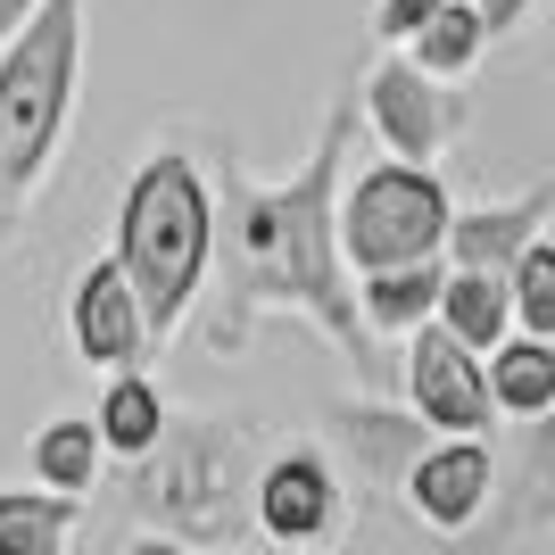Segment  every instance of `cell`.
I'll return each instance as SVG.
<instances>
[{
	"mask_svg": "<svg viewBox=\"0 0 555 555\" xmlns=\"http://www.w3.org/2000/svg\"><path fill=\"white\" fill-rule=\"evenodd\" d=\"M357 108L365 100L340 92L324 108V133L299 158L291 183H249L232 141L216 150V257H224V291H216V315L199 324L208 357H241L257 332V315H307L340 348L357 382H382V357L357 307V266H348L340 241V183H348V141H357Z\"/></svg>",
	"mask_w": 555,
	"mask_h": 555,
	"instance_id": "cell-1",
	"label": "cell"
},
{
	"mask_svg": "<svg viewBox=\"0 0 555 555\" xmlns=\"http://www.w3.org/2000/svg\"><path fill=\"white\" fill-rule=\"evenodd\" d=\"M116 257L141 291V315H150V340H175L191 324V307L208 291L216 266V183L199 175V158L183 150H150L133 166V183L116 199Z\"/></svg>",
	"mask_w": 555,
	"mask_h": 555,
	"instance_id": "cell-2",
	"label": "cell"
},
{
	"mask_svg": "<svg viewBox=\"0 0 555 555\" xmlns=\"http://www.w3.org/2000/svg\"><path fill=\"white\" fill-rule=\"evenodd\" d=\"M249 498H257V423L241 415H166L158 448L133 456V481H125L133 522L175 547H232Z\"/></svg>",
	"mask_w": 555,
	"mask_h": 555,
	"instance_id": "cell-3",
	"label": "cell"
},
{
	"mask_svg": "<svg viewBox=\"0 0 555 555\" xmlns=\"http://www.w3.org/2000/svg\"><path fill=\"white\" fill-rule=\"evenodd\" d=\"M83 9L92 0H42L34 25L0 42V216H25L50 183L83 75Z\"/></svg>",
	"mask_w": 555,
	"mask_h": 555,
	"instance_id": "cell-4",
	"label": "cell"
},
{
	"mask_svg": "<svg viewBox=\"0 0 555 555\" xmlns=\"http://www.w3.org/2000/svg\"><path fill=\"white\" fill-rule=\"evenodd\" d=\"M448 224H456V199H448L440 166L382 158L340 183V241L357 274L406 266V257H448Z\"/></svg>",
	"mask_w": 555,
	"mask_h": 555,
	"instance_id": "cell-5",
	"label": "cell"
},
{
	"mask_svg": "<svg viewBox=\"0 0 555 555\" xmlns=\"http://www.w3.org/2000/svg\"><path fill=\"white\" fill-rule=\"evenodd\" d=\"M357 100H365V125H373V141H382L390 158L431 166V158H448V141L464 133V100L448 92L440 75H423L406 50H390V42H382V59L365 67Z\"/></svg>",
	"mask_w": 555,
	"mask_h": 555,
	"instance_id": "cell-6",
	"label": "cell"
},
{
	"mask_svg": "<svg viewBox=\"0 0 555 555\" xmlns=\"http://www.w3.org/2000/svg\"><path fill=\"white\" fill-rule=\"evenodd\" d=\"M398 382H406V406H415L431 431H498L489 357L473 340H456L440 315L406 332V365H398Z\"/></svg>",
	"mask_w": 555,
	"mask_h": 555,
	"instance_id": "cell-7",
	"label": "cell"
},
{
	"mask_svg": "<svg viewBox=\"0 0 555 555\" xmlns=\"http://www.w3.org/2000/svg\"><path fill=\"white\" fill-rule=\"evenodd\" d=\"M257 539L274 547H332L348 531V489H340V464L324 448H282V456L257 464Z\"/></svg>",
	"mask_w": 555,
	"mask_h": 555,
	"instance_id": "cell-8",
	"label": "cell"
},
{
	"mask_svg": "<svg viewBox=\"0 0 555 555\" xmlns=\"http://www.w3.org/2000/svg\"><path fill=\"white\" fill-rule=\"evenodd\" d=\"M406 514H415L423 531L440 539H464L473 522L489 514V498H498V456H489V431H440V440L415 456V473H406Z\"/></svg>",
	"mask_w": 555,
	"mask_h": 555,
	"instance_id": "cell-9",
	"label": "cell"
},
{
	"mask_svg": "<svg viewBox=\"0 0 555 555\" xmlns=\"http://www.w3.org/2000/svg\"><path fill=\"white\" fill-rule=\"evenodd\" d=\"M67 348L83 357V365L116 373V365H141L150 357V315H141V291L133 274H125V257H92L83 274L67 282Z\"/></svg>",
	"mask_w": 555,
	"mask_h": 555,
	"instance_id": "cell-10",
	"label": "cell"
},
{
	"mask_svg": "<svg viewBox=\"0 0 555 555\" xmlns=\"http://www.w3.org/2000/svg\"><path fill=\"white\" fill-rule=\"evenodd\" d=\"M324 440L348 456V473H357L373 498H390V489H406L415 456L440 440V431H431L415 406H382V398H324Z\"/></svg>",
	"mask_w": 555,
	"mask_h": 555,
	"instance_id": "cell-11",
	"label": "cell"
},
{
	"mask_svg": "<svg viewBox=\"0 0 555 555\" xmlns=\"http://www.w3.org/2000/svg\"><path fill=\"white\" fill-rule=\"evenodd\" d=\"M547 216H555V183H531V191H514V199H481V208H456L448 257H456V266H498V274H514V257L547 232Z\"/></svg>",
	"mask_w": 555,
	"mask_h": 555,
	"instance_id": "cell-12",
	"label": "cell"
},
{
	"mask_svg": "<svg viewBox=\"0 0 555 555\" xmlns=\"http://www.w3.org/2000/svg\"><path fill=\"white\" fill-rule=\"evenodd\" d=\"M448 299V257H406V266H373L357 274V307L382 340H406L415 324H431Z\"/></svg>",
	"mask_w": 555,
	"mask_h": 555,
	"instance_id": "cell-13",
	"label": "cell"
},
{
	"mask_svg": "<svg viewBox=\"0 0 555 555\" xmlns=\"http://www.w3.org/2000/svg\"><path fill=\"white\" fill-rule=\"evenodd\" d=\"M489 390H498V415L531 423L555 406V332H522L514 324L506 340L489 348Z\"/></svg>",
	"mask_w": 555,
	"mask_h": 555,
	"instance_id": "cell-14",
	"label": "cell"
},
{
	"mask_svg": "<svg viewBox=\"0 0 555 555\" xmlns=\"http://www.w3.org/2000/svg\"><path fill=\"white\" fill-rule=\"evenodd\" d=\"M25 473L50 489H75L92 498L100 473H108V440H100V415H50L34 440H25Z\"/></svg>",
	"mask_w": 555,
	"mask_h": 555,
	"instance_id": "cell-15",
	"label": "cell"
},
{
	"mask_svg": "<svg viewBox=\"0 0 555 555\" xmlns=\"http://www.w3.org/2000/svg\"><path fill=\"white\" fill-rule=\"evenodd\" d=\"M83 506L92 498H75V489H0V555H59L75 531H83Z\"/></svg>",
	"mask_w": 555,
	"mask_h": 555,
	"instance_id": "cell-16",
	"label": "cell"
},
{
	"mask_svg": "<svg viewBox=\"0 0 555 555\" xmlns=\"http://www.w3.org/2000/svg\"><path fill=\"white\" fill-rule=\"evenodd\" d=\"M92 415H100V440H108V456H116V464H133V456H150V448H158V431H166V415H175V406H166V390H158L141 365H116Z\"/></svg>",
	"mask_w": 555,
	"mask_h": 555,
	"instance_id": "cell-17",
	"label": "cell"
},
{
	"mask_svg": "<svg viewBox=\"0 0 555 555\" xmlns=\"http://www.w3.org/2000/svg\"><path fill=\"white\" fill-rule=\"evenodd\" d=\"M440 324L489 357V348L514 332V274H498V266H456V257H448V299H440Z\"/></svg>",
	"mask_w": 555,
	"mask_h": 555,
	"instance_id": "cell-18",
	"label": "cell"
},
{
	"mask_svg": "<svg viewBox=\"0 0 555 555\" xmlns=\"http://www.w3.org/2000/svg\"><path fill=\"white\" fill-rule=\"evenodd\" d=\"M522 531H555V406L522 423V456H514V481H506L498 539H522Z\"/></svg>",
	"mask_w": 555,
	"mask_h": 555,
	"instance_id": "cell-19",
	"label": "cell"
},
{
	"mask_svg": "<svg viewBox=\"0 0 555 555\" xmlns=\"http://www.w3.org/2000/svg\"><path fill=\"white\" fill-rule=\"evenodd\" d=\"M498 42L489 34V17H481V0H448L440 17L423 25L415 42H406V59H415L423 75H440V83H464V75L481 67V50Z\"/></svg>",
	"mask_w": 555,
	"mask_h": 555,
	"instance_id": "cell-20",
	"label": "cell"
},
{
	"mask_svg": "<svg viewBox=\"0 0 555 555\" xmlns=\"http://www.w3.org/2000/svg\"><path fill=\"white\" fill-rule=\"evenodd\" d=\"M514 324L522 332H555V241L547 232L514 257Z\"/></svg>",
	"mask_w": 555,
	"mask_h": 555,
	"instance_id": "cell-21",
	"label": "cell"
},
{
	"mask_svg": "<svg viewBox=\"0 0 555 555\" xmlns=\"http://www.w3.org/2000/svg\"><path fill=\"white\" fill-rule=\"evenodd\" d=\"M448 0H382V9H373V42H390V50H406L423 34V25L440 17Z\"/></svg>",
	"mask_w": 555,
	"mask_h": 555,
	"instance_id": "cell-22",
	"label": "cell"
},
{
	"mask_svg": "<svg viewBox=\"0 0 555 555\" xmlns=\"http://www.w3.org/2000/svg\"><path fill=\"white\" fill-rule=\"evenodd\" d=\"M539 0H481V17H489V34H514V25L531 17Z\"/></svg>",
	"mask_w": 555,
	"mask_h": 555,
	"instance_id": "cell-23",
	"label": "cell"
},
{
	"mask_svg": "<svg viewBox=\"0 0 555 555\" xmlns=\"http://www.w3.org/2000/svg\"><path fill=\"white\" fill-rule=\"evenodd\" d=\"M34 9H42V0H0V42H9V34H25V25H34Z\"/></svg>",
	"mask_w": 555,
	"mask_h": 555,
	"instance_id": "cell-24",
	"label": "cell"
}]
</instances>
